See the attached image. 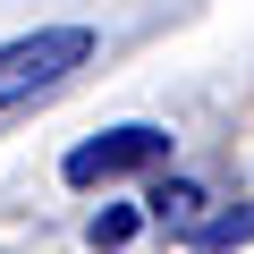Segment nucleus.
Segmentation results:
<instances>
[{
    "instance_id": "1",
    "label": "nucleus",
    "mask_w": 254,
    "mask_h": 254,
    "mask_svg": "<svg viewBox=\"0 0 254 254\" xmlns=\"http://www.w3.org/2000/svg\"><path fill=\"white\" fill-rule=\"evenodd\" d=\"M85 60H93V34H85V26H43V34L0 43V110H26L34 93H51V85L76 76Z\"/></svg>"
},
{
    "instance_id": "2",
    "label": "nucleus",
    "mask_w": 254,
    "mask_h": 254,
    "mask_svg": "<svg viewBox=\"0 0 254 254\" xmlns=\"http://www.w3.org/2000/svg\"><path fill=\"white\" fill-rule=\"evenodd\" d=\"M161 161H170V127L127 119V127L85 136V144L60 161V178H68V187H110V178H144V170H161Z\"/></svg>"
},
{
    "instance_id": "3",
    "label": "nucleus",
    "mask_w": 254,
    "mask_h": 254,
    "mask_svg": "<svg viewBox=\"0 0 254 254\" xmlns=\"http://www.w3.org/2000/svg\"><path fill=\"white\" fill-rule=\"evenodd\" d=\"M144 220L170 229V237H195V229H203V187H195V178H161V187L144 195Z\"/></svg>"
},
{
    "instance_id": "4",
    "label": "nucleus",
    "mask_w": 254,
    "mask_h": 254,
    "mask_svg": "<svg viewBox=\"0 0 254 254\" xmlns=\"http://www.w3.org/2000/svg\"><path fill=\"white\" fill-rule=\"evenodd\" d=\"M254 237V203H237V212H203V229L187 237V246H203V254H229V246H246Z\"/></svg>"
},
{
    "instance_id": "5",
    "label": "nucleus",
    "mask_w": 254,
    "mask_h": 254,
    "mask_svg": "<svg viewBox=\"0 0 254 254\" xmlns=\"http://www.w3.org/2000/svg\"><path fill=\"white\" fill-rule=\"evenodd\" d=\"M136 229H144V212H127V203H110V212H93V229H85V246H93V254H119L127 237H136Z\"/></svg>"
}]
</instances>
